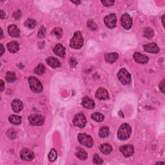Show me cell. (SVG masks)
Listing matches in <instances>:
<instances>
[{"label": "cell", "instance_id": "15", "mask_svg": "<svg viewBox=\"0 0 165 165\" xmlns=\"http://www.w3.org/2000/svg\"><path fill=\"white\" fill-rule=\"evenodd\" d=\"M134 59L135 61V62L138 63H141V64H145L148 62V57L143 55L142 54H140L139 52H135L134 54Z\"/></svg>", "mask_w": 165, "mask_h": 165}, {"label": "cell", "instance_id": "37", "mask_svg": "<svg viewBox=\"0 0 165 165\" xmlns=\"http://www.w3.org/2000/svg\"><path fill=\"white\" fill-rule=\"evenodd\" d=\"M69 63L72 67H75L76 66V64H77V62L76 61V59L74 58V57H71L69 60Z\"/></svg>", "mask_w": 165, "mask_h": 165}, {"label": "cell", "instance_id": "9", "mask_svg": "<svg viewBox=\"0 0 165 165\" xmlns=\"http://www.w3.org/2000/svg\"><path fill=\"white\" fill-rule=\"evenodd\" d=\"M121 22L122 26L127 30L130 29L132 25V19L128 14H124L121 17Z\"/></svg>", "mask_w": 165, "mask_h": 165}, {"label": "cell", "instance_id": "42", "mask_svg": "<svg viewBox=\"0 0 165 165\" xmlns=\"http://www.w3.org/2000/svg\"><path fill=\"white\" fill-rule=\"evenodd\" d=\"M72 2L73 3H76V4H80V3H81L80 1H72Z\"/></svg>", "mask_w": 165, "mask_h": 165}, {"label": "cell", "instance_id": "23", "mask_svg": "<svg viewBox=\"0 0 165 165\" xmlns=\"http://www.w3.org/2000/svg\"><path fill=\"white\" fill-rule=\"evenodd\" d=\"M76 156L81 160H85L87 159L88 154L83 149L79 148L76 153Z\"/></svg>", "mask_w": 165, "mask_h": 165}, {"label": "cell", "instance_id": "24", "mask_svg": "<svg viewBox=\"0 0 165 165\" xmlns=\"http://www.w3.org/2000/svg\"><path fill=\"white\" fill-rule=\"evenodd\" d=\"M9 121L13 124L19 125L21 123V117L16 115H12L9 118Z\"/></svg>", "mask_w": 165, "mask_h": 165}, {"label": "cell", "instance_id": "39", "mask_svg": "<svg viewBox=\"0 0 165 165\" xmlns=\"http://www.w3.org/2000/svg\"><path fill=\"white\" fill-rule=\"evenodd\" d=\"M0 84H1V86H0V90L3 91V90H4V82H3V80L0 81Z\"/></svg>", "mask_w": 165, "mask_h": 165}, {"label": "cell", "instance_id": "36", "mask_svg": "<svg viewBox=\"0 0 165 165\" xmlns=\"http://www.w3.org/2000/svg\"><path fill=\"white\" fill-rule=\"evenodd\" d=\"M101 3L105 7H110L114 5V1H111V0H106V1H101Z\"/></svg>", "mask_w": 165, "mask_h": 165}, {"label": "cell", "instance_id": "1", "mask_svg": "<svg viewBox=\"0 0 165 165\" xmlns=\"http://www.w3.org/2000/svg\"><path fill=\"white\" fill-rule=\"evenodd\" d=\"M132 129L129 124L124 123L120 127L117 133V138L121 140H127L130 137Z\"/></svg>", "mask_w": 165, "mask_h": 165}, {"label": "cell", "instance_id": "29", "mask_svg": "<svg viewBox=\"0 0 165 165\" xmlns=\"http://www.w3.org/2000/svg\"><path fill=\"white\" fill-rule=\"evenodd\" d=\"M91 117L92 119H94L97 122H101L104 120V118H105L103 114H100L99 112H95L93 114H92Z\"/></svg>", "mask_w": 165, "mask_h": 165}, {"label": "cell", "instance_id": "31", "mask_svg": "<svg viewBox=\"0 0 165 165\" xmlns=\"http://www.w3.org/2000/svg\"><path fill=\"white\" fill-rule=\"evenodd\" d=\"M87 27L92 30H96L98 28V26H97L96 23L92 20H89L88 21Z\"/></svg>", "mask_w": 165, "mask_h": 165}, {"label": "cell", "instance_id": "44", "mask_svg": "<svg viewBox=\"0 0 165 165\" xmlns=\"http://www.w3.org/2000/svg\"><path fill=\"white\" fill-rule=\"evenodd\" d=\"M162 21H163V25H164V16H163V17H162Z\"/></svg>", "mask_w": 165, "mask_h": 165}, {"label": "cell", "instance_id": "28", "mask_svg": "<svg viewBox=\"0 0 165 165\" xmlns=\"http://www.w3.org/2000/svg\"><path fill=\"white\" fill-rule=\"evenodd\" d=\"M34 73L38 75L43 74L45 72V67L43 64H39L35 68L34 70Z\"/></svg>", "mask_w": 165, "mask_h": 165}, {"label": "cell", "instance_id": "11", "mask_svg": "<svg viewBox=\"0 0 165 165\" xmlns=\"http://www.w3.org/2000/svg\"><path fill=\"white\" fill-rule=\"evenodd\" d=\"M120 151L123 154L124 157H130L132 156L134 153V148L133 145H127L120 147Z\"/></svg>", "mask_w": 165, "mask_h": 165}, {"label": "cell", "instance_id": "12", "mask_svg": "<svg viewBox=\"0 0 165 165\" xmlns=\"http://www.w3.org/2000/svg\"><path fill=\"white\" fill-rule=\"evenodd\" d=\"M144 50L146 52L152 54H157L159 52V46L155 43H152L144 45Z\"/></svg>", "mask_w": 165, "mask_h": 165}, {"label": "cell", "instance_id": "4", "mask_svg": "<svg viewBox=\"0 0 165 165\" xmlns=\"http://www.w3.org/2000/svg\"><path fill=\"white\" fill-rule=\"evenodd\" d=\"M117 77L123 85H128L131 81V75L125 69H122L117 74Z\"/></svg>", "mask_w": 165, "mask_h": 165}, {"label": "cell", "instance_id": "19", "mask_svg": "<svg viewBox=\"0 0 165 165\" xmlns=\"http://www.w3.org/2000/svg\"><path fill=\"white\" fill-rule=\"evenodd\" d=\"M119 58V55L117 53H109L106 54L105 56V61L107 63H112Z\"/></svg>", "mask_w": 165, "mask_h": 165}, {"label": "cell", "instance_id": "26", "mask_svg": "<svg viewBox=\"0 0 165 165\" xmlns=\"http://www.w3.org/2000/svg\"><path fill=\"white\" fill-rule=\"evenodd\" d=\"M6 80L9 82H13L16 80V76L13 72H7L6 74Z\"/></svg>", "mask_w": 165, "mask_h": 165}, {"label": "cell", "instance_id": "6", "mask_svg": "<svg viewBox=\"0 0 165 165\" xmlns=\"http://www.w3.org/2000/svg\"><path fill=\"white\" fill-rule=\"evenodd\" d=\"M73 122L75 126L80 128H83L87 124V119H86V117L83 114L80 113L75 116Z\"/></svg>", "mask_w": 165, "mask_h": 165}, {"label": "cell", "instance_id": "13", "mask_svg": "<svg viewBox=\"0 0 165 165\" xmlns=\"http://www.w3.org/2000/svg\"><path fill=\"white\" fill-rule=\"evenodd\" d=\"M96 97L100 100H105L109 98V95L106 89L100 88L97 90L96 93Z\"/></svg>", "mask_w": 165, "mask_h": 165}, {"label": "cell", "instance_id": "18", "mask_svg": "<svg viewBox=\"0 0 165 165\" xmlns=\"http://www.w3.org/2000/svg\"><path fill=\"white\" fill-rule=\"evenodd\" d=\"M54 52L57 56L63 57L65 56V48L62 44H57L54 48Z\"/></svg>", "mask_w": 165, "mask_h": 165}, {"label": "cell", "instance_id": "5", "mask_svg": "<svg viewBox=\"0 0 165 165\" xmlns=\"http://www.w3.org/2000/svg\"><path fill=\"white\" fill-rule=\"evenodd\" d=\"M78 140L81 145L85 146L88 148L91 147L94 145V141L91 136L87 135L86 134H80L78 135Z\"/></svg>", "mask_w": 165, "mask_h": 165}, {"label": "cell", "instance_id": "17", "mask_svg": "<svg viewBox=\"0 0 165 165\" xmlns=\"http://www.w3.org/2000/svg\"><path fill=\"white\" fill-rule=\"evenodd\" d=\"M8 32L10 36L14 38H17L20 36V31L19 28L15 25H11L8 27Z\"/></svg>", "mask_w": 165, "mask_h": 165}, {"label": "cell", "instance_id": "34", "mask_svg": "<svg viewBox=\"0 0 165 165\" xmlns=\"http://www.w3.org/2000/svg\"><path fill=\"white\" fill-rule=\"evenodd\" d=\"M93 162L96 164H102L103 163V160L98 154H95L94 157H93Z\"/></svg>", "mask_w": 165, "mask_h": 165}, {"label": "cell", "instance_id": "25", "mask_svg": "<svg viewBox=\"0 0 165 165\" xmlns=\"http://www.w3.org/2000/svg\"><path fill=\"white\" fill-rule=\"evenodd\" d=\"M110 134V130L108 127H103L100 128L99 135L101 138H105L108 137Z\"/></svg>", "mask_w": 165, "mask_h": 165}, {"label": "cell", "instance_id": "21", "mask_svg": "<svg viewBox=\"0 0 165 165\" xmlns=\"http://www.w3.org/2000/svg\"><path fill=\"white\" fill-rule=\"evenodd\" d=\"M46 62H47L49 66H51V67L54 68V69H56V68H57L60 66V62H59V60L54 57H48L46 59Z\"/></svg>", "mask_w": 165, "mask_h": 165}, {"label": "cell", "instance_id": "7", "mask_svg": "<svg viewBox=\"0 0 165 165\" xmlns=\"http://www.w3.org/2000/svg\"><path fill=\"white\" fill-rule=\"evenodd\" d=\"M104 21H105V25L109 28H114L116 26V23H117V17L115 14H110L109 15L106 16L105 19H104Z\"/></svg>", "mask_w": 165, "mask_h": 165}, {"label": "cell", "instance_id": "8", "mask_svg": "<svg viewBox=\"0 0 165 165\" xmlns=\"http://www.w3.org/2000/svg\"><path fill=\"white\" fill-rule=\"evenodd\" d=\"M28 120H29L30 124L34 126H41L44 123L45 121L44 117L38 114L32 115L28 117Z\"/></svg>", "mask_w": 165, "mask_h": 165}, {"label": "cell", "instance_id": "22", "mask_svg": "<svg viewBox=\"0 0 165 165\" xmlns=\"http://www.w3.org/2000/svg\"><path fill=\"white\" fill-rule=\"evenodd\" d=\"M7 48L10 52L16 53L19 50V43L15 41H11L7 44Z\"/></svg>", "mask_w": 165, "mask_h": 165}, {"label": "cell", "instance_id": "38", "mask_svg": "<svg viewBox=\"0 0 165 165\" xmlns=\"http://www.w3.org/2000/svg\"><path fill=\"white\" fill-rule=\"evenodd\" d=\"M159 88L163 93H164V80H163L159 85Z\"/></svg>", "mask_w": 165, "mask_h": 165}, {"label": "cell", "instance_id": "41", "mask_svg": "<svg viewBox=\"0 0 165 165\" xmlns=\"http://www.w3.org/2000/svg\"><path fill=\"white\" fill-rule=\"evenodd\" d=\"M5 17V13H4L3 10H1V18L3 19Z\"/></svg>", "mask_w": 165, "mask_h": 165}, {"label": "cell", "instance_id": "16", "mask_svg": "<svg viewBox=\"0 0 165 165\" xmlns=\"http://www.w3.org/2000/svg\"><path fill=\"white\" fill-rule=\"evenodd\" d=\"M12 109L14 112L18 113L22 110L23 108V103L19 99H14L12 102Z\"/></svg>", "mask_w": 165, "mask_h": 165}, {"label": "cell", "instance_id": "33", "mask_svg": "<svg viewBox=\"0 0 165 165\" xmlns=\"http://www.w3.org/2000/svg\"><path fill=\"white\" fill-rule=\"evenodd\" d=\"M52 33L54 34L57 38L60 39L63 35V30L62 28H56L55 29H54Z\"/></svg>", "mask_w": 165, "mask_h": 165}, {"label": "cell", "instance_id": "2", "mask_svg": "<svg viewBox=\"0 0 165 165\" xmlns=\"http://www.w3.org/2000/svg\"><path fill=\"white\" fill-rule=\"evenodd\" d=\"M83 45V39L80 31H77L74 33L72 39L70 40V46L74 49H80Z\"/></svg>", "mask_w": 165, "mask_h": 165}, {"label": "cell", "instance_id": "27", "mask_svg": "<svg viewBox=\"0 0 165 165\" xmlns=\"http://www.w3.org/2000/svg\"><path fill=\"white\" fill-rule=\"evenodd\" d=\"M24 25L26 27L32 29V28H34L36 26V21L33 19H28L24 23Z\"/></svg>", "mask_w": 165, "mask_h": 165}, {"label": "cell", "instance_id": "32", "mask_svg": "<svg viewBox=\"0 0 165 165\" xmlns=\"http://www.w3.org/2000/svg\"><path fill=\"white\" fill-rule=\"evenodd\" d=\"M57 154L55 149H52L51 151L48 154L49 160L51 161H54L57 159Z\"/></svg>", "mask_w": 165, "mask_h": 165}, {"label": "cell", "instance_id": "14", "mask_svg": "<svg viewBox=\"0 0 165 165\" xmlns=\"http://www.w3.org/2000/svg\"><path fill=\"white\" fill-rule=\"evenodd\" d=\"M82 105L86 109H92L95 107V102L94 100L89 98L88 97H85L82 99Z\"/></svg>", "mask_w": 165, "mask_h": 165}, {"label": "cell", "instance_id": "43", "mask_svg": "<svg viewBox=\"0 0 165 165\" xmlns=\"http://www.w3.org/2000/svg\"><path fill=\"white\" fill-rule=\"evenodd\" d=\"M0 30H1V38H1H1H3V30H2V29H1H1H0Z\"/></svg>", "mask_w": 165, "mask_h": 165}, {"label": "cell", "instance_id": "35", "mask_svg": "<svg viewBox=\"0 0 165 165\" xmlns=\"http://www.w3.org/2000/svg\"><path fill=\"white\" fill-rule=\"evenodd\" d=\"M45 33H46V31H45V28L44 27H42L41 28H40V29L39 30L38 32V36L39 38H43L45 37Z\"/></svg>", "mask_w": 165, "mask_h": 165}, {"label": "cell", "instance_id": "40", "mask_svg": "<svg viewBox=\"0 0 165 165\" xmlns=\"http://www.w3.org/2000/svg\"><path fill=\"white\" fill-rule=\"evenodd\" d=\"M0 48H1V54H0V55L3 56V53H4V52H5V50H4V47H3V46L2 44L0 45Z\"/></svg>", "mask_w": 165, "mask_h": 165}, {"label": "cell", "instance_id": "10", "mask_svg": "<svg viewBox=\"0 0 165 165\" xmlns=\"http://www.w3.org/2000/svg\"><path fill=\"white\" fill-rule=\"evenodd\" d=\"M20 157L23 161H30L34 158V153L28 148H23L20 152Z\"/></svg>", "mask_w": 165, "mask_h": 165}, {"label": "cell", "instance_id": "30", "mask_svg": "<svg viewBox=\"0 0 165 165\" xmlns=\"http://www.w3.org/2000/svg\"><path fill=\"white\" fill-rule=\"evenodd\" d=\"M144 35L147 39H151L153 38L154 35V32L152 28L148 27L145 29L144 30Z\"/></svg>", "mask_w": 165, "mask_h": 165}, {"label": "cell", "instance_id": "3", "mask_svg": "<svg viewBox=\"0 0 165 165\" xmlns=\"http://www.w3.org/2000/svg\"><path fill=\"white\" fill-rule=\"evenodd\" d=\"M31 90L35 93H40L43 91V85L39 80L34 77H30L28 79Z\"/></svg>", "mask_w": 165, "mask_h": 165}, {"label": "cell", "instance_id": "20", "mask_svg": "<svg viewBox=\"0 0 165 165\" xmlns=\"http://www.w3.org/2000/svg\"><path fill=\"white\" fill-rule=\"evenodd\" d=\"M99 150L101 153L105 155H108L112 152V147L110 144L108 143H105V144H102L99 147Z\"/></svg>", "mask_w": 165, "mask_h": 165}]
</instances>
